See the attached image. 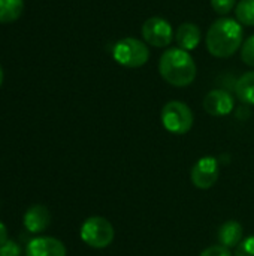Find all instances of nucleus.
Returning <instances> with one entry per match:
<instances>
[{
  "mask_svg": "<svg viewBox=\"0 0 254 256\" xmlns=\"http://www.w3.org/2000/svg\"><path fill=\"white\" fill-rule=\"evenodd\" d=\"M142 39L147 45L154 48H168L175 39V32L171 22L162 16H150L141 27Z\"/></svg>",
  "mask_w": 254,
  "mask_h": 256,
  "instance_id": "423d86ee",
  "label": "nucleus"
},
{
  "mask_svg": "<svg viewBox=\"0 0 254 256\" xmlns=\"http://www.w3.org/2000/svg\"><path fill=\"white\" fill-rule=\"evenodd\" d=\"M199 256H232V254L228 248H225L222 244H216V246L205 249Z\"/></svg>",
  "mask_w": 254,
  "mask_h": 256,
  "instance_id": "aec40b11",
  "label": "nucleus"
},
{
  "mask_svg": "<svg viewBox=\"0 0 254 256\" xmlns=\"http://www.w3.org/2000/svg\"><path fill=\"white\" fill-rule=\"evenodd\" d=\"M244 40L243 24L237 18L222 16L216 20L205 36L208 52L216 58H229L241 50Z\"/></svg>",
  "mask_w": 254,
  "mask_h": 256,
  "instance_id": "f257e3e1",
  "label": "nucleus"
},
{
  "mask_svg": "<svg viewBox=\"0 0 254 256\" xmlns=\"http://www.w3.org/2000/svg\"><path fill=\"white\" fill-rule=\"evenodd\" d=\"M235 18L247 27L254 26V0H240L235 6Z\"/></svg>",
  "mask_w": 254,
  "mask_h": 256,
  "instance_id": "2eb2a0df",
  "label": "nucleus"
},
{
  "mask_svg": "<svg viewBox=\"0 0 254 256\" xmlns=\"http://www.w3.org/2000/svg\"><path fill=\"white\" fill-rule=\"evenodd\" d=\"M219 174H220L219 160L214 156H204L193 165L190 172V180L195 188L201 190H207L217 183Z\"/></svg>",
  "mask_w": 254,
  "mask_h": 256,
  "instance_id": "0eeeda50",
  "label": "nucleus"
},
{
  "mask_svg": "<svg viewBox=\"0 0 254 256\" xmlns=\"http://www.w3.org/2000/svg\"><path fill=\"white\" fill-rule=\"evenodd\" d=\"M22 0H0V22H13L22 14Z\"/></svg>",
  "mask_w": 254,
  "mask_h": 256,
  "instance_id": "4468645a",
  "label": "nucleus"
},
{
  "mask_svg": "<svg viewBox=\"0 0 254 256\" xmlns=\"http://www.w3.org/2000/svg\"><path fill=\"white\" fill-rule=\"evenodd\" d=\"M51 214L45 206H31L24 214V226L31 234H39L48 228Z\"/></svg>",
  "mask_w": 254,
  "mask_h": 256,
  "instance_id": "9b49d317",
  "label": "nucleus"
},
{
  "mask_svg": "<svg viewBox=\"0 0 254 256\" xmlns=\"http://www.w3.org/2000/svg\"><path fill=\"white\" fill-rule=\"evenodd\" d=\"M1 82H3V70L0 68V86H1Z\"/></svg>",
  "mask_w": 254,
  "mask_h": 256,
  "instance_id": "4be33fe9",
  "label": "nucleus"
},
{
  "mask_svg": "<svg viewBox=\"0 0 254 256\" xmlns=\"http://www.w3.org/2000/svg\"><path fill=\"white\" fill-rule=\"evenodd\" d=\"M243 234H244V228L240 222L228 220L219 230V242L222 246L228 249L238 248V244L243 242Z\"/></svg>",
  "mask_w": 254,
  "mask_h": 256,
  "instance_id": "f8f14e48",
  "label": "nucleus"
},
{
  "mask_svg": "<svg viewBox=\"0 0 254 256\" xmlns=\"http://www.w3.org/2000/svg\"><path fill=\"white\" fill-rule=\"evenodd\" d=\"M235 256H254V237L243 240L237 248Z\"/></svg>",
  "mask_w": 254,
  "mask_h": 256,
  "instance_id": "a211bd4d",
  "label": "nucleus"
},
{
  "mask_svg": "<svg viewBox=\"0 0 254 256\" xmlns=\"http://www.w3.org/2000/svg\"><path fill=\"white\" fill-rule=\"evenodd\" d=\"M79 236L87 246L93 249H105L112 243L115 231L108 219L102 216H91L81 225Z\"/></svg>",
  "mask_w": 254,
  "mask_h": 256,
  "instance_id": "39448f33",
  "label": "nucleus"
},
{
  "mask_svg": "<svg viewBox=\"0 0 254 256\" xmlns=\"http://www.w3.org/2000/svg\"><path fill=\"white\" fill-rule=\"evenodd\" d=\"M241 60L247 66L254 68V34H252L250 38H247L243 42V46H241Z\"/></svg>",
  "mask_w": 254,
  "mask_h": 256,
  "instance_id": "dca6fc26",
  "label": "nucleus"
},
{
  "mask_svg": "<svg viewBox=\"0 0 254 256\" xmlns=\"http://www.w3.org/2000/svg\"><path fill=\"white\" fill-rule=\"evenodd\" d=\"M237 0H211V8L214 9L216 14L226 16L229 12L235 10L237 6Z\"/></svg>",
  "mask_w": 254,
  "mask_h": 256,
  "instance_id": "f3484780",
  "label": "nucleus"
},
{
  "mask_svg": "<svg viewBox=\"0 0 254 256\" xmlns=\"http://www.w3.org/2000/svg\"><path fill=\"white\" fill-rule=\"evenodd\" d=\"M112 58L123 68L138 69L150 60L148 45L138 38H123L112 46Z\"/></svg>",
  "mask_w": 254,
  "mask_h": 256,
  "instance_id": "7ed1b4c3",
  "label": "nucleus"
},
{
  "mask_svg": "<svg viewBox=\"0 0 254 256\" xmlns=\"http://www.w3.org/2000/svg\"><path fill=\"white\" fill-rule=\"evenodd\" d=\"M21 255V249L19 246L12 242V240H7L3 246H0V256H19Z\"/></svg>",
  "mask_w": 254,
  "mask_h": 256,
  "instance_id": "6ab92c4d",
  "label": "nucleus"
},
{
  "mask_svg": "<svg viewBox=\"0 0 254 256\" xmlns=\"http://www.w3.org/2000/svg\"><path fill=\"white\" fill-rule=\"evenodd\" d=\"M235 93L243 104L254 105V70H249L238 78Z\"/></svg>",
  "mask_w": 254,
  "mask_h": 256,
  "instance_id": "ddd939ff",
  "label": "nucleus"
},
{
  "mask_svg": "<svg viewBox=\"0 0 254 256\" xmlns=\"http://www.w3.org/2000/svg\"><path fill=\"white\" fill-rule=\"evenodd\" d=\"M159 74L169 86L183 88L193 84L198 75V68L189 51L174 46L165 50L160 56Z\"/></svg>",
  "mask_w": 254,
  "mask_h": 256,
  "instance_id": "f03ea898",
  "label": "nucleus"
},
{
  "mask_svg": "<svg viewBox=\"0 0 254 256\" xmlns=\"http://www.w3.org/2000/svg\"><path fill=\"white\" fill-rule=\"evenodd\" d=\"M160 120L168 132L174 135H184L192 130L195 116L187 104L181 100H169L162 108Z\"/></svg>",
  "mask_w": 254,
  "mask_h": 256,
  "instance_id": "20e7f679",
  "label": "nucleus"
},
{
  "mask_svg": "<svg viewBox=\"0 0 254 256\" xmlns=\"http://www.w3.org/2000/svg\"><path fill=\"white\" fill-rule=\"evenodd\" d=\"M204 110L213 117H225L229 116L235 108L234 96L223 88H214L208 92L204 98Z\"/></svg>",
  "mask_w": 254,
  "mask_h": 256,
  "instance_id": "6e6552de",
  "label": "nucleus"
},
{
  "mask_svg": "<svg viewBox=\"0 0 254 256\" xmlns=\"http://www.w3.org/2000/svg\"><path fill=\"white\" fill-rule=\"evenodd\" d=\"M177 46L184 50V51H193L199 46L202 40V30L198 24L195 22H183L177 27L175 30V39Z\"/></svg>",
  "mask_w": 254,
  "mask_h": 256,
  "instance_id": "9d476101",
  "label": "nucleus"
},
{
  "mask_svg": "<svg viewBox=\"0 0 254 256\" xmlns=\"http://www.w3.org/2000/svg\"><path fill=\"white\" fill-rule=\"evenodd\" d=\"M7 242V230L6 226L0 222V246H3Z\"/></svg>",
  "mask_w": 254,
  "mask_h": 256,
  "instance_id": "412c9836",
  "label": "nucleus"
},
{
  "mask_svg": "<svg viewBox=\"0 0 254 256\" xmlns=\"http://www.w3.org/2000/svg\"><path fill=\"white\" fill-rule=\"evenodd\" d=\"M25 256H66V246L54 237H36L28 242Z\"/></svg>",
  "mask_w": 254,
  "mask_h": 256,
  "instance_id": "1a4fd4ad",
  "label": "nucleus"
}]
</instances>
